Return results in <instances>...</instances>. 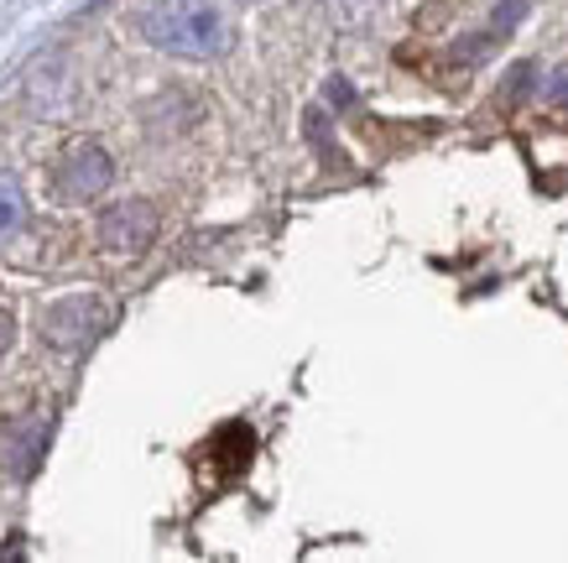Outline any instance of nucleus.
Returning a JSON list of instances; mask_svg holds the SVG:
<instances>
[{
    "mask_svg": "<svg viewBox=\"0 0 568 563\" xmlns=\"http://www.w3.org/2000/svg\"><path fill=\"white\" fill-rule=\"evenodd\" d=\"M141 37L178 58H220L230 48V21L214 0H152L141 11Z\"/></svg>",
    "mask_w": 568,
    "mask_h": 563,
    "instance_id": "nucleus-1",
    "label": "nucleus"
},
{
    "mask_svg": "<svg viewBox=\"0 0 568 563\" xmlns=\"http://www.w3.org/2000/svg\"><path fill=\"white\" fill-rule=\"evenodd\" d=\"M110 178H115V168H110V157L100 152V147H73L63 162H58V193L63 199H94V193H104L110 188Z\"/></svg>",
    "mask_w": 568,
    "mask_h": 563,
    "instance_id": "nucleus-2",
    "label": "nucleus"
},
{
    "mask_svg": "<svg viewBox=\"0 0 568 563\" xmlns=\"http://www.w3.org/2000/svg\"><path fill=\"white\" fill-rule=\"evenodd\" d=\"M156 235V209L152 204H115L100 220V240L110 251H141Z\"/></svg>",
    "mask_w": 568,
    "mask_h": 563,
    "instance_id": "nucleus-3",
    "label": "nucleus"
},
{
    "mask_svg": "<svg viewBox=\"0 0 568 563\" xmlns=\"http://www.w3.org/2000/svg\"><path fill=\"white\" fill-rule=\"evenodd\" d=\"M100 324H104V313L89 303V298H69V303L48 308V319H42V334H48L52 344H84Z\"/></svg>",
    "mask_w": 568,
    "mask_h": 563,
    "instance_id": "nucleus-4",
    "label": "nucleus"
},
{
    "mask_svg": "<svg viewBox=\"0 0 568 563\" xmlns=\"http://www.w3.org/2000/svg\"><path fill=\"white\" fill-rule=\"evenodd\" d=\"M42 444H48V423H42V418L11 423V428H6V439H0V464H6L11 475H32Z\"/></svg>",
    "mask_w": 568,
    "mask_h": 563,
    "instance_id": "nucleus-5",
    "label": "nucleus"
},
{
    "mask_svg": "<svg viewBox=\"0 0 568 563\" xmlns=\"http://www.w3.org/2000/svg\"><path fill=\"white\" fill-rule=\"evenodd\" d=\"M21 220H27V204H21V183L11 172H0V240L17 235Z\"/></svg>",
    "mask_w": 568,
    "mask_h": 563,
    "instance_id": "nucleus-6",
    "label": "nucleus"
},
{
    "mask_svg": "<svg viewBox=\"0 0 568 563\" xmlns=\"http://www.w3.org/2000/svg\"><path fill=\"white\" fill-rule=\"evenodd\" d=\"M11 344V319H0V350Z\"/></svg>",
    "mask_w": 568,
    "mask_h": 563,
    "instance_id": "nucleus-7",
    "label": "nucleus"
}]
</instances>
